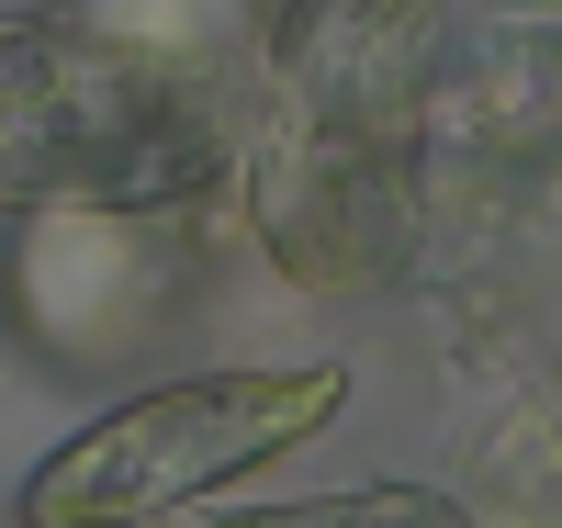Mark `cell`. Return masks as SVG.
Returning <instances> with one entry per match:
<instances>
[{
	"label": "cell",
	"mask_w": 562,
	"mask_h": 528,
	"mask_svg": "<svg viewBox=\"0 0 562 528\" xmlns=\"http://www.w3.org/2000/svg\"><path fill=\"white\" fill-rule=\"evenodd\" d=\"M428 0H281L270 113L237 135L270 259L315 293H371L416 248V135H428Z\"/></svg>",
	"instance_id": "1"
},
{
	"label": "cell",
	"mask_w": 562,
	"mask_h": 528,
	"mask_svg": "<svg viewBox=\"0 0 562 528\" xmlns=\"http://www.w3.org/2000/svg\"><path fill=\"white\" fill-rule=\"evenodd\" d=\"M237 90L158 34L0 12V214H180L237 180Z\"/></svg>",
	"instance_id": "2"
},
{
	"label": "cell",
	"mask_w": 562,
	"mask_h": 528,
	"mask_svg": "<svg viewBox=\"0 0 562 528\" xmlns=\"http://www.w3.org/2000/svg\"><path fill=\"white\" fill-rule=\"evenodd\" d=\"M349 405V371L338 360H293V371H192V382H158L113 416H90L79 439H57L23 484L34 528H113V517H180L225 495L237 472L281 461L326 439Z\"/></svg>",
	"instance_id": "3"
},
{
	"label": "cell",
	"mask_w": 562,
	"mask_h": 528,
	"mask_svg": "<svg viewBox=\"0 0 562 528\" xmlns=\"http://www.w3.org/2000/svg\"><path fill=\"white\" fill-rule=\"evenodd\" d=\"M259 528H461V495L439 484H360V495H270Z\"/></svg>",
	"instance_id": "4"
}]
</instances>
